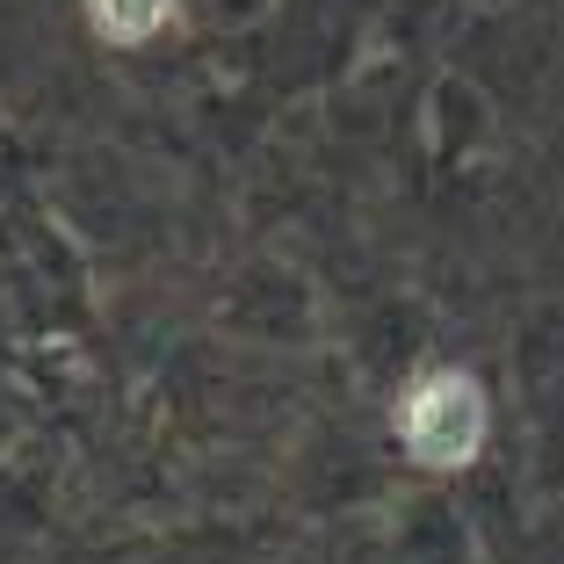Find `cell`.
<instances>
[{"mask_svg":"<svg viewBox=\"0 0 564 564\" xmlns=\"http://www.w3.org/2000/svg\"><path fill=\"white\" fill-rule=\"evenodd\" d=\"M485 427H492L485 383L464 377V369H427L399 405V442H405V456L427 464V470H464L485 448Z\"/></svg>","mask_w":564,"mask_h":564,"instance_id":"1","label":"cell"},{"mask_svg":"<svg viewBox=\"0 0 564 564\" xmlns=\"http://www.w3.org/2000/svg\"><path fill=\"white\" fill-rule=\"evenodd\" d=\"M87 15H95L101 44H145L174 15V0H87Z\"/></svg>","mask_w":564,"mask_h":564,"instance_id":"2","label":"cell"}]
</instances>
